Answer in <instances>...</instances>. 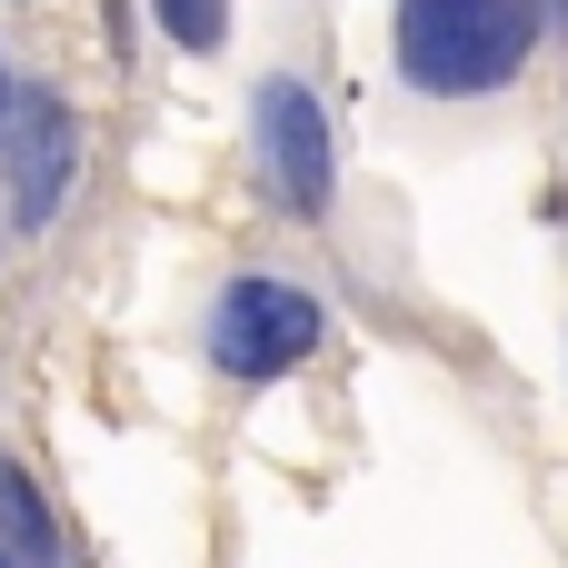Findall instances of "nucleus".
<instances>
[{
	"label": "nucleus",
	"instance_id": "39448f33",
	"mask_svg": "<svg viewBox=\"0 0 568 568\" xmlns=\"http://www.w3.org/2000/svg\"><path fill=\"white\" fill-rule=\"evenodd\" d=\"M0 529L20 539V568H60V539H50V509H40V489L0 459Z\"/></svg>",
	"mask_w": 568,
	"mask_h": 568
},
{
	"label": "nucleus",
	"instance_id": "7ed1b4c3",
	"mask_svg": "<svg viewBox=\"0 0 568 568\" xmlns=\"http://www.w3.org/2000/svg\"><path fill=\"white\" fill-rule=\"evenodd\" d=\"M320 349V300L280 290V280H230L210 310V359L230 379H280Z\"/></svg>",
	"mask_w": 568,
	"mask_h": 568
},
{
	"label": "nucleus",
	"instance_id": "f03ea898",
	"mask_svg": "<svg viewBox=\"0 0 568 568\" xmlns=\"http://www.w3.org/2000/svg\"><path fill=\"white\" fill-rule=\"evenodd\" d=\"M80 180V120L60 90H10L0 100V210L10 230H50Z\"/></svg>",
	"mask_w": 568,
	"mask_h": 568
},
{
	"label": "nucleus",
	"instance_id": "0eeeda50",
	"mask_svg": "<svg viewBox=\"0 0 568 568\" xmlns=\"http://www.w3.org/2000/svg\"><path fill=\"white\" fill-rule=\"evenodd\" d=\"M0 100H10V80H0Z\"/></svg>",
	"mask_w": 568,
	"mask_h": 568
},
{
	"label": "nucleus",
	"instance_id": "20e7f679",
	"mask_svg": "<svg viewBox=\"0 0 568 568\" xmlns=\"http://www.w3.org/2000/svg\"><path fill=\"white\" fill-rule=\"evenodd\" d=\"M260 160H270V180L300 220L329 210V110L300 80H260Z\"/></svg>",
	"mask_w": 568,
	"mask_h": 568
},
{
	"label": "nucleus",
	"instance_id": "6e6552de",
	"mask_svg": "<svg viewBox=\"0 0 568 568\" xmlns=\"http://www.w3.org/2000/svg\"><path fill=\"white\" fill-rule=\"evenodd\" d=\"M0 568H10V559H0Z\"/></svg>",
	"mask_w": 568,
	"mask_h": 568
},
{
	"label": "nucleus",
	"instance_id": "423d86ee",
	"mask_svg": "<svg viewBox=\"0 0 568 568\" xmlns=\"http://www.w3.org/2000/svg\"><path fill=\"white\" fill-rule=\"evenodd\" d=\"M150 10L180 50H220V30H230V0H150Z\"/></svg>",
	"mask_w": 568,
	"mask_h": 568
},
{
	"label": "nucleus",
	"instance_id": "f257e3e1",
	"mask_svg": "<svg viewBox=\"0 0 568 568\" xmlns=\"http://www.w3.org/2000/svg\"><path fill=\"white\" fill-rule=\"evenodd\" d=\"M568 0H399V70L429 100H479L529 70Z\"/></svg>",
	"mask_w": 568,
	"mask_h": 568
}]
</instances>
